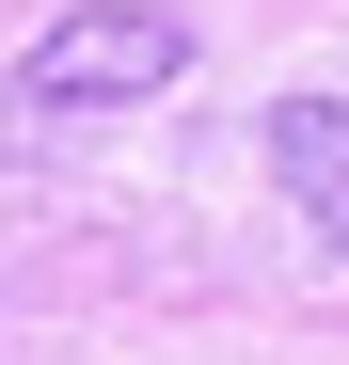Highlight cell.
Listing matches in <instances>:
<instances>
[{
	"mask_svg": "<svg viewBox=\"0 0 349 365\" xmlns=\"http://www.w3.org/2000/svg\"><path fill=\"white\" fill-rule=\"evenodd\" d=\"M191 80V16L174 0H80V16L32 32L16 64V128H80V111H143Z\"/></svg>",
	"mask_w": 349,
	"mask_h": 365,
	"instance_id": "6da1fadb",
	"label": "cell"
},
{
	"mask_svg": "<svg viewBox=\"0 0 349 365\" xmlns=\"http://www.w3.org/2000/svg\"><path fill=\"white\" fill-rule=\"evenodd\" d=\"M270 191L349 255V96H286L270 111Z\"/></svg>",
	"mask_w": 349,
	"mask_h": 365,
	"instance_id": "7a4b0ae2",
	"label": "cell"
}]
</instances>
